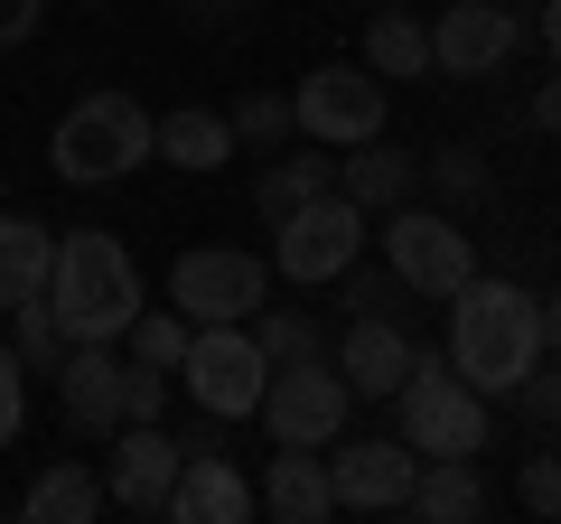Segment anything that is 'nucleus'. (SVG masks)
Returning a JSON list of instances; mask_svg holds the SVG:
<instances>
[{
	"instance_id": "obj_1",
	"label": "nucleus",
	"mask_w": 561,
	"mask_h": 524,
	"mask_svg": "<svg viewBox=\"0 0 561 524\" xmlns=\"http://www.w3.org/2000/svg\"><path fill=\"white\" fill-rule=\"evenodd\" d=\"M449 365H459V384H478L486 403H515V384L542 365V300L515 282L468 272L449 291Z\"/></svg>"
},
{
	"instance_id": "obj_2",
	"label": "nucleus",
	"mask_w": 561,
	"mask_h": 524,
	"mask_svg": "<svg viewBox=\"0 0 561 524\" xmlns=\"http://www.w3.org/2000/svg\"><path fill=\"white\" fill-rule=\"evenodd\" d=\"M47 309H57L66 338H122V328L140 319V272H131V253H122V235H103V225L57 235Z\"/></svg>"
},
{
	"instance_id": "obj_3",
	"label": "nucleus",
	"mask_w": 561,
	"mask_h": 524,
	"mask_svg": "<svg viewBox=\"0 0 561 524\" xmlns=\"http://www.w3.org/2000/svg\"><path fill=\"white\" fill-rule=\"evenodd\" d=\"M393 441L421 459H478L486 449V394L459 384L449 356H412V375L393 384Z\"/></svg>"
},
{
	"instance_id": "obj_4",
	"label": "nucleus",
	"mask_w": 561,
	"mask_h": 524,
	"mask_svg": "<svg viewBox=\"0 0 561 524\" xmlns=\"http://www.w3.org/2000/svg\"><path fill=\"white\" fill-rule=\"evenodd\" d=\"M150 103L140 94H84L66 103L57 141H47V169H57L66 187H103V179H131L140 160H150Z\"/></svg>"
},
{
	"instance_id": "obj_5",
	"label": "nucleus",
	"mask_w": 561,
	"mask_h": 524,
	"mask_svg": "<svg viewBox=\"0 0 561 524\" xmlns=\"http://www.w3.org/2000/svg\"><path fill=\"white\" fill-rule=\"evenodd\" d=\"M179 384L197 394V412H216V422H243V412H262L272 356L253 346V328H243V319H206L197 338H187V356H179Z\"/></svg>"
},
{
	"instance_id": "obj_6",
	"label": "nucleus",
	"mask_w": 561,
	"mask_h": 524,
	"mask_svg": "<svg viewBox=\"0 0 561 524\" xmlns=\"http://www.w3.org/2000/svg\"><path fill=\"white\" fill-rule=\"evenodd\" d=\"M272 235H280V243H272V272H280V282H309V291H319V282H337L346 262L365 253V206L346 197V187H328V197L290 206Z\"/></svg>"
},
{
	"instance_id": "obj_7",
	"label": "nucleus",
	"mask_w": 561,
	"mask_h": 524,
	"mask_svg": "<svg viewBox=\"0 0 561 524\" xmlns=\"http://www.w3.org/2000/svg\"><path fill=\"white\" fill-rule=\"evenodd\" d=\"M169 300H179L187 328H206V319H253V309L272 300V262L243 253V243H197V253L169 262Z\"/></svg>"
},
{
	"instance_id": "obj_8",
	"label": "nucleus",
	"mask_w": 561,
	"mask_h": 524,
	"mask_svg": "<svg viewBox=\"0 0 561 524\" xmlns=\"http://www.w3.org/2000/svg\"><path fill=\"white\" fill-rule=\"evenodd\" d=\"M346 412H356V394H346V375L328 356H290V365H272V384H262V422H272V441L328 449L346 431Z\"/></svg>"
},
{
	"instance_id": "obj_9",
	"label": "nucleus",
	"mask_w": 561,
	"mask_h": 524,
	"mask_svg": "<svg viewBox=\"0 0 561 524\" xmlns=\"http://www.w3.org/2000/svg\"><path fill=\"white\" fill-rule=\"evenodd\" d=\"M290 122H300V141L319 150H356L383 132V76L375 66H319V76H300V94H290Z\"/></svg>"
},
{
	"instance_id": "obj_10",
	"label": "nucleus",
	"mask_w": 561,
	"mask_h": 524,
	"mask_svg": "<svg viewBox=\"0 0 561 524\" xmlns=\"http://www.w3.org/2000/svg\"><path fill=\"white\" fill-rule=\"evenodd\" d=\"M383 253H393V282L421 291V300H449V291L478 272V243H468L459 216H440V206H393Z\"/></svg>"
},
{
	"instance_id": "obj_11",
	"label": "nucleus",
	"mask_w": 561,
	"mask_h": 524,
	"mask_svg": "<svg viewBox=\"0 0 561 524\" xmlns=\"http://www.w3.org/2000/svg\"><path fill=\"white\" fill-rule=\"evenodd\" d=\"M179 459H187V449L169 441L160 422H122V431H113V459H103V497H113L122 515H169Z\"/></svg>"
},
{
	"instance_id": "obj_12",
	"label": "nucleus",
	"mask_w": 561,
	"mask_h": 524,
	"mask_svg": "<svg viewBox=\"0 0 561 524\" xmlns=\"http://www.w3.org/2000/svg\"><path fill=\"white\" fill-rule=\"evenodd\" d=\"M412 478H421V449H402V441H346V431H337V459H328L337 505H356V515H402V505H412Z\"/></svg>"
},
{
	"instance_id": "obj_13",
	"label": "nucleus",
	"mask_w": 561,
	"mask_h": 524,
	"mask_svg": "<svg viewBox=\"0 0 561 524\" xmlns=\"http://www.w3.org/2000/svg\"><path fill=\"white\" fill-rule=\"evenodd\" d=\"M57 412H66V431H84V441H113L122 431V356H113V338H76L66 346Z\"/></svg>"
},
{
	"instance_id": "obj_14",
	"label": "nucleus",
	"mask_w": 561,
	"mask_h": 524,
	"mask_svg": "<svg viewBox=\"0 0 561 524\" xmlns=\"http://www.w3.org/2000/svg\"><path fill=\"white\" fill-rule=\"evenodd\" d=\"M515 47H524V20L496 10V0H459V10H440V29H431V66H440V76H496Z\"/></svg>"
},
{
	"instance_id": "obj_15",
	"label": "nucleus",
	"mask_w": 561,
	"mask_h": 524,
	"mask_svg": "<svg viewBox=\"0 0 561 524\" xmlns=\"http://www.w3.org/2000/svg\"><path fill=\"white\" fill-rule=\"evenodd\" d=\"M253 515V487L225 449H187L179 459V487H169V524H243Z\"/></svg>"
},
{
	"instance_id": "obj_16",
	"label": "nucleus",
	"mask_w": 561,
	"mask_h": 524,
	"mask_svg": "<svg viewBox=\"0 0 561 524\" xmlns=\"http://www.w3.org/2000/svg\"><path fill=\"white\" fill-rule=\"evenodd\" d=\"M253 505H262V515H280V524H328V515H337V487H328V459H319V449H300V441H280V459L262 468Z\"/></svg>"
},
{
	"instance_id": "obj_17",
	"label": "nucleus",
	"mask_w": 561,
	"mask_h": 524,
	"mask_svg": "<svg viewBox=\"0 0 561 524\" xmlns=\"http://www.w3.org/2000/svg\"><path fill=\"white\" fill-rule=\"evenodd\" d=\"M412 356L421 346L402 338V319H356L346 346H337V375H346V394H365V403H393V384L412 375Z\"/></svg>"
},
{
	"instance_id": "obj_18",
	"label": "nucleus",
	"mask_w": 561,
	"mask_h": 524,
	"mask_svg": "<svg viewBox=\"0 0 561 524\" xmlns=\"http://www.w3.org/2000/svg\"><path fill=\"white\" fill-rule=\"evenodd\" d=\"M337 187L365 206V216H393V206L421 187V160H412V150H393V141L375 132V141H356V150L337 160Z\"/></svg>"
},
{
	"instance_id": "obj_19",
	"label": "nucleus",
	"mask_w": 561,
	"mask_h": 524,
	"mask_svg": "<svg viewBox=\"0 0 561 524\" xmlns=\"http://www.w3.org/2000/svg\"><path fill=\"white\" fill-rule=\"evenodd\" d=\"M402 515H421V524H478V515H486V478H478V459H421L412 505H402Z\"/></svg>"
},
{
	"instance_id": "obj_20",
	"label": "nucleus",
	"mask_w": 561,
	"mask_h": 524,
	"mask_svg": "<svg viewBox=\"0 0 561 524\" xmlns=\"http://www.w3.org/2000/svg\"><path fill=\"white\" fill-rule=\"evenodd\" d=\"M103 505H113V497H103L94 468H84V459H57V468H38V478H28L20 515H28V524H94Z\"/></svg>"
},
{
	"instance_id": "obj_21",
	"label": "nucleus",
	"mask_w": 561,
	"mask_h": 524,
	"mask_svg": "<svg viewBox=\"0 0 561 524\" xmlns=\"http://www.w3.org/2000/svg\"><path fill=\"white\" fill-rule=\"evenodd\" d=\"M150 160H169V169H225L234 160V122L225 113H169V122H150Z\"/></svg>"
},
{
	"instance_id": "obj_22",
	"label": "nucleus",
	"mask_w": 561,
	"mask_h": 524,
	"mask_svg": "<svg viewBox=\"0 0 561 524\" xmlns=\"http://www.w3.org/2000/svg\"><path fill=\"white\" fill-rule=\"evenodd\" d=\"M47 262H57V225L38 216H0V309L47 291Z\"/></svg>"
},
{
	"instance_id": "obj_23",
	"label": "nucleus",
	"mask_w": 561,
	"mask_h": 524,
	"mask_svg": "<svg viewBox=\"0 0 561 524\" xmlns=\"http://www.w3.org/2000/svg\"><path fill=\"white\" fill-rule=\"evenodd\" d=\"M328 187H337V160H319V141H309L300 160H272V169H262V179H253V216H262V225H280V216H290V206L328 197Z\"/></svg>"
},
{
	"instance_id": "obj_24",
	"label": "nucleus",
	"mask_w": 561,
	"mask_h": 524,
	"mask_svg": "<svg viewBox=\"0 0 561 524\" xmlns=\"http://www.w3.org/2000/svg\"><path fill=\"white\" fill-rule=\"evenodd\" d=\"M365 66H375L383 84L431 76V29H421V20H402V10H375V20H365Z\"/></svg>"
},
{
	"instance_id": "obj_25",
	"label": "nucleus",
	"mask_w": 561,
	"mask_h": 524,
	"mask_svg": "<svg viewBox=\"0 0 561 524\" xmlns=\"http://www.w3.org/2000/svg\"><path fill=\"white\" fill-rule=\"evenodd\" d=\"M10 328H20V338H10V346H20V365H47V375H57V365H66V346H76V338L57 328V309H47V291L10 300Z\"/></svg>"
},
{
	"instance_id": "obj_26",
	"label": "nucleus",
	"mask_w": 561,
	"mask_h": 524,
	"mask_svg": "<svg viewBox=\"0 0 561 524\" xmlns=\"http://www.w3.org/2000/svg\"><path fill=\"white\" fill-rule=\"evenodd\" d=\"M122 338H131V356H140V365H160V375H179V356H187V338H197V328H187L179 309H140V319L122 328Z\"/></svg>"
},
{
	"instance_id": "obj_27",
	"label": "nucleus",
	"mask_w": 561,
	"mask_h": 524,
	"mask_svg": "<svg viewBox=\"0 0 561 524\" xmlns=\"http://www.w3.org/2000/svg\"><path fill=\"white\" fill-rule=\"evenodd\" d=\"M243 328H253V346H262L272 365H290V356H319V319H300V309H272V300H262Z\"/></svg>"
},
{
	"instance_id": "obj_28",
	"label": "nucleus",
	"mask_w": 561,
	"mask_h": 524,
	"mask_svg": "<svg viewBox=\"0 0 561 524\" xmlns=\"http://www.w3.org/2000/svg\"><path fill=\"white\" fill-rule=\"evenodd\" d=\"M225 122H234V141H253V150H280L300 132V122H290V94H243Z\"/></svg>"
},
{
	"instance_id": "obj_29",
	"label": "nucleus",
	"mask_w": 561,
	"mask_h": 524,
	"mask_svg": "<svg viewBox=\"0 0 561 524\" xmlns=\"http://www.w3.org/2000/svg\"><path fill=\"white\" fill-rule=\"evenodd\" d=\"M421 179L440 187L449 206H478V197H486V160H478V150H440V160L421 169Z\"/></svg>"
},
{
	"instance_id": "obj_30",
	"label": "nucleus",
	"mask_w": 561,
	"mask_h": 524,
	"mask_svg": "<svg viewBox=\"0 0 561 524\" xmlns=\"http://www.w3.org/2000/svg\"><path fill=\"white\" fill-rule=\"evenodd\" d=\"M28 431V365H20V346L0 338V449Z\"/></svg>"
},
{
	"instance_id": "obj_31",
	"label": "nucleus",
	"mask_w": 561,
	"mask_h": 524,
	"mask_svg": "<svg viewBox=\"0 0 561 524\" xmlns=\"http://www.w3.org/2000/svg\"><path fill=\"white\" fill-rule=\"evenodd\" d=\"M160 412H169V375H160V365H122V422H160Z\"/></svg>"
},
{
	"instance_id": "obj_32",
	"label": "nucleus",
	"mask_w": 561,
	"mask_h": 524,
	"mask_svg": "<svg viewBox=\"0 0 561 524\" xmlns=\"http://www.w3.org/2000/svg\"><path fill=\"white\" fill-rule=\"evenodd\" d=\"M337 300L356 309V319H393V282H383V272H365V253L337 272Z\"/></svg>"
},
{
	"instance_id": "obj_33",
	"label": "nucleus",
	"mask_w": 561,
	"mask_h": 524,
	"mask_svg": "<svg viewBox=\"0 0 561 524\" xmlns=\"http://www.w3.org/2000/svg\"><path fill=\"white\" fill-rule=\"evenodd\" d=\"M515 497L534 505V515H561V449H534V459H524V478H515Z\"/></svg>"
},
{
	"instance_id": "obj_34",
	"label": "nucleus",
	"mask_w": 561,
	"mask_h": 524,
	"mask_svg": "<svg viewBox=\"0 0 561 524\" xmlns=\"http://www.w3.org/2000/svg\"><path fill=\"white\" fill-rule=\"evenodd\" d=\"M515 403L534 412V422H552V412H561V365H552V375H542V365H534V375L515 384Z\"/></svg>"
},
{
	"instance_id": "obj_35",
	"label": "nucleus",
	"mask_w": 561,
	"mask_h": 524,
	"mask_svg": "<svg viewBox=\"0 0 561 524\" xmlns=\"http://www.w3.org/2000/svg\"><path fill=\"white\" fill-rule=\"evenodd\" d=\"M38 38V0H0V47Z\"/></svg>"
},
{
	"instance_id": "obj_36",
	"label": "nucleus",
	"mask_w": 561,
	"mask_h": 524,
	"mask_svg": "<svg viewBox=\"0 0 561 524\" xmlns=\"http://www.w3.org/2000/svg\"><path fill=\"white\" fill-rule=\"evenodd\" d=\"M534 122H542V132H561V66L534 84Z\"/></svg>"
},
{
	"instance_id": "obj_37",
	"label": "nucleus",
	"mask_w": 561,
	"mask_h": 524,
	"mask_svg": "<svg viewBox=\"0 0 561 524\" xmlns=\"http://www.w3.org/2000/svg\"><path fill=\"white\" fill-rule=\"evenodd\" d=\"M179 10H187V20H197V29H225V20H234V10H243V0H179Z\"/></svg>"
},
{
	"instance_id": "obj_38",
	"label": "nucleus",
	"mask_w": 561,
	"mask_h": 524,
	"mask_svg": "<svg viewBox=\"0 0 561 524\" xmlns=\"http://www.w3.org/2000/svg\"><path fill=\"white\" fill-rule=\"evenodd\" d=\"M542 346L561 356V291H542Z\"/></svg>"
},
{
	"instance_id": "obj_39",
	"label": "nucleus",
	"mask_w": 561,
	"mask_h": 524,
	"mask_svg": "<svg viewBox=\"0 0 561 524\" xmlns=\"http://www.w3.org/2000/svg\"><path fill=\"white\" fill-rule=\"evenodd\" d=\"M542 47H552V66H561V0H542Z\"/></svg>"
},
{
	"instance_id": "obj_40",
	"label": "nucleus",
	"mask_w": 561,
	"mask_h": 524,
	"mask_svg": "<svg viewBox=\"0 0 561 524\" xmlns=\"http://www.w3.org/2000/svg\"><path fill=\"white\" fill-rule=\"evenodd\" d=\"M542 431H552V449H561V412H552V422H542Z\"/></svg>"
}]
</instances>
